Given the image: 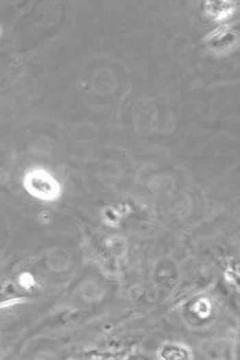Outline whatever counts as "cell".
Listing matches in <instances>:
<instances>
[{
	"mask_svg": "<svg viewBox=\"0 0 240 360\" xmlns=\"http://www.w3.org/2000/svg\"><path fill=\"white\" fill-rule=\"evenodd\" d=\"M235 43H236V34L228 29H221L209 38V44L213 48H218V50H221V48H228Z\"/></svg>",
	"mask_w": 240,
	"mask_h": 360,
	"instance_id": "3957f363",
	"label": "cell"
},
{
	"mask_svg": "<svg viewBox=\"0 0 240 360\" xmlns=\"http://www.w3.org/2000/svg\"><path fill=\"white\" fill-rule=\"evenodd\" d=\"M26 185L32 194L43 198H56L59 195V191H60L58 182L44 171L30 173L27 176Z\"/></svg>",
	"mask_w": 240,
	"mask_h": 360,
	"instance_id": "6da1fadb",
	"label": "cell"
},
{
	"mask_svg": "<svg viewBox=\"0 0 240 360\" xmlns=\"http://www.w3.org/2000/svg\"><path fill=\"white\" fill-rule=\"evenodd\" d=\"M29 296V288L19 284L17 281H11V279H6V281L0 283V305H5L8 302L24 299Z\"/></svg>",
	"mask_w": 240,
	"mask_h": 360,
	"instance_id": "7a4b0ae2",
	"label": "cell"
},
{
	"mask_svg": "<svg viewBox=\"0 0 240 360\" xmlns=\"http://www.w3.org/2000/svg\"><path fill=\"white\" fill-rule=\"evenodd\" d=\"M233 3H207V10H209V15L215 19H221V17H227L230 14V10L233 8Z\"/></svg>",
	"mask_w": 240,
	"mask_h": 360,
	"instance_id": "277c9868",
	"label": "cell"
}]
</instances>
